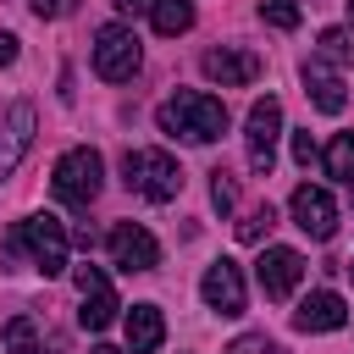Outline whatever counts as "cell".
<instances>
[{
    "mask_svg": "<svg viewBox=\"0 0 354 354\" xmlns=\"http://www.w3.org/2000/svg\"><path fill=\"white\" fill-rule=\"evenodd\" d=\"M155 122H160V133H171V138L216 144V138L227 133V105H221L216 94H205V88H177L171 100H160Z\"/></svg>",
    "mask_w": 354,
    "mask_h": 354,
    "instance_id": "6da1fadb",
    "label": "cell"
},
{
    "mask_svg": "<svg viewBox=\"0 0 354 354\" xmlns=\"http://www.w3.org/2000/svg\"><path fill=\"white\" fill-rule=\"evenodd\" d=\"M100 183H105V160H100V149H88V144L66 149V155L55 160V177H50L55 199L72 205V210H88V205L100 199Z\"/></svg>",
    "mask_w": 354,
    "mask_h": 354,
    "instance_id": "7a4b0ae2",
    "label": "cell"
},
{
    "mask_svg": "<svg viewBox=\"0 0 354 354\" xmlns=\"http://www.w3.org/2000/svg\"><path fill=\"white\" fill-rule=\"evenodd\" d=\"M122 177H127L133 194H144V199H155V205H166V199L183 194V166H177L166 149H127V155H122Z\"/></svg>",
    "mask_w": 354,
    "mask_h": 354,
    "instance_id": "3957f363",
    "label": "cell"
},
{
    "mask_svg": "<svg viewBox=\"0 0 354 354\" xmlns=\"http://www.w3.org/2000/svg\"><path fill=\"white\" fill-rule=\"evenodd\" d=\"M277 133H282V100L266 94V100L249 105V122H243V155H249V171H254V177H271Z\"/></svg>",
    "mask_w": 354,
    "mask_h": 354,
    "instance_id": "277c9868",
    "label": "cell"
},
{
    "mask_svg": "<svg viewBox=\"0 0 354 354\" xmlns=\"http://www.w3.org/2000/svg\"><path fill=\"white\" fill-rule=\"evenodd\" d=\"M11 243H22L28 254H33V271H44V277H61L66 271V227L55 221V216H28V221H17V232H11Z\"/></svg>",
    "mask_w": 354,
    "mask_h": 354,
    "instance_id": "5b68a950",
    "label": "cell"
},
{
    "mask_svg": "<svg viewBox=\"0 0 354 354\" xmlns=\"http://www.w3.org/2000/svg\"><path fill=\"white\" fill-rule=\"evenodd\" d=\"M138 66H144L138 33H133V28H122V22H105V28L94 33V72H100L105 83H127Z\"/></svg>",
    "mask_w": 354,
    "mask_h": 354,
    "instance_id": "8992f818",
    "label": "cell"
},
{
    "mask_svg": "<svg viewBox=\"0 0 354 354\" xmlns=\"http://www.w3.org/2000/svg\"><path fill=\"white\" fill-rule=\"evenodd\" d=\"M72 282H77V293H83L77 321H83L88 332H105V326L116 321V310H122V304H116V293H111V277H105L100 266H88V260H83V266L72 271Z\"/></svg>",
    "mask_w": 354,
    "mask_h": 354,
    "instance_id": "52a82bcc",
    "label": "cell"
},
{
    "mask_svg": "<svg viewBox=\"0 0 354 354\" xmlns=\"http://www.w3.org/2000/svg\"><path fill=\"white\" fill-rule=\"evenodd\" d=\"M105 249H111V260H116L122 271H155V266H160V243H155V232L138 227V221H116L111 238H105Z\"/></svg>",
    "mask_w": 354,
    "mask_h": 354,
    "instance_id": "ba28073f",
    "label": "cell"
},
{
    "mask_svg": "<svg viewBox=\"0 0 354 354\" xmlns=\"http://www.w3.org/2000/svg\"><path fill=\"white\" fill-rule=\"evenodd\" d=\"M288 210H293V227H299V232H310V238H332V232H337V205H332V194H326V188L299 183V188H293V199H288Z\"/></svg>",
    "mask_w": 354,
    "mask_h": 354,
    "instance_id": "9c48e42d",
    "label": "cell"
},
{
    "mask_svg": "<svg viewBox=\"0 0 354 354\" xmlns=\"http://www.w3.org/2000/svg\"><path fill=\"white\" fill-rule=\"evenodd\" d=\"M33 127H39V116H33V105H6L0 111V177H11L17 171V160L28 155V144H33Z\"/></svg>",
    "mask_w": 354,
    "mask_h": 354,
    "instance_id": "30bf717a",
    "label": "cell"
},
{
    "mask_svg": "<svg viewBox=\"0 0 354 354\" xmlns=\"http://www.w3.org/2000/svg\"><path fill=\"white\" fill-rule=\"evenodd\" d=\"M205 77L210 83H221V88H243V83H254L260 77V55L254 50H238V44H221V50H205Z\"/></svg>",
    "mask_w": 354,
    "mask_h": 354,
    "instance_id": "8fae6325",
    "label": "cell"
},
{
    "mask_svg": "<svg viewBox=\"0 0 354 354\" xmlns=\"http://www.w3.org/2000/svg\"><path fill=\"white\" fill-rule=\"evenodd\" d=\"M199 299L216 310V315H243V271L232 266V260H216L210 271H205V282H199Z\"/></svg>",
    "mask_w": 354,
    "mask_h": 354,
    "instance_id": "7c38bea8",
    "label": "cell"
},
{
    "mask_svg": "<svg viewBox=\"0 0 354 354\" xmlns=\"http://www.w3.org/2000/svg\"><path fill=\"white\" fill-rule=\"evenodd\" d=\"M254 277H260L266 299H288L299 288V277H304V254L299 249H266L260 266H254Z\"/></svg>",
    "mask_w": 354,
    "mask_h": 354,
    "instance_id": "4fadbf2b",
    "label": "cell"
},
{
    "mask_svg": "<svg viewBox=\"0 0 354 354\" xmlns=\"http://www.w3.org/2000/svg\"><path fill=\"white\" fill-rule=\"evenodd\" d=\"M348 321V304L332 293V288H315L310 299H299V310H293V326L299 332H337Z\"/></svg>",
    "mask_w": 354,
    "mask_h": 354,
    "instance_id": "5bb4252c",
    "label": "cell"
},
{
    "mask_svg": "<svg viewBox=\"0 0 354 354\" xmlns=\"http://www.w3.org/2000/svg\"><path fill=\"white\" fill-rule=\"evenodd\" d=\"M304 94H310L315 111H326V116H337V111L348 105V88H343V77H337L326 61H304Z\"/></svg>",
    "mask_w": 354,
    "mask_h": 354,
    "instance_id": "9a60e30c",
    "label": "cell"
},
{
    "mask_svg": "<svg viewBox=\"0 0 354 354\" xmlns=\"http://www.w3.org/2000/svg\"><path fill=\"white\" fill-rule=\"evenodd\" d=\"M166 337V315L155 304H133L127 310V354H155Z\"/></svg>",
    "mask_w": 354,
    "mask_h": 354,
    "instance_id": "2e32d148",
    "label": "cell"
},
{
    "mask_svg": "<svg viewBox=\"0 0 354 354\" xmlns=\"http://www.w3.org/2000/svg\"><path fill=\"white\" fill-rule=\"evenodd\" d=\"M149 17H155V33L177 39L194 28V0H149Z\"/></svg>",
    "mask_w": 354,
    "mask_h": 354,
    "instance_id": "e0dca14e",
    "label": "cell"
},
{
    "mask_svg": "<svg viewBox=\"0 0 354 354\" xmlns=\"http://www.w3.org/2000/svg\"><path fill=\"white\" fill-rule=\"evenodd\" d=\"M326 177L354 183V133H337V138L326 144Z\"/></svg>",
    "mask_w": 354,
    "mask_h": 354,
    "instance_id": "ac0fdd59",
    "label": "cell"
},
{
    "mask_svg": "<svg viewBox=\"0 0 354 354\" xmlns=\"http://www.w3.org/2000/svg\"><path fill=\"white\" fill-rule=\"evenodd\" d=\"M0 337H6V354H44V348H39V332H33L28 315H11Z\"/></svg>",
    "mask_w": 354,
    "mask_h": 354,
    "instance_id": "d6986e66",
    "label": "cell"
},
{
    "mask_svg": "<svg viewBox=\"0 0 354 354\" xmlns=\"http://www.w3.org/2000/svg\"><path fill=\"white\" fill-rule=\"evenodd\" d=\"M315 61H337V66H348V61H354V33H348V28H326Z\"/></svg>",
    "mask_w": 354,
    "mask_h": 354,
    "instance_id": "ffe728a7",
    "label": "cell"
},
{
    "mask_svg": "<svg viewBox=\"0 0 354 354\" xmlns=\"http://www.w3.org/2000/svg\"><path fill=\"white\" fill-rule=\"evenodd\" d=\"M271 227H277V210H271V205H254V210H243V221H238V238H243V243H260Z\"/></svg>",
    "mask_w": 354,
    "mask_h": 354,
    "instance_id": "44dd1931",
    "label": "cell"
},
{
    "mask_svg": "<svg viewBox=\"0 0 354 354\" xmlns=\"http://www.w3.org/2000/svg\"><path fill=\"white\" fill-rule=\"evenodd\" d=\"M299 17H304L299 0H260V22L266 28H282L288 33V28H299Z\"/></svg>",
    "mask_w": 354,
    "mask_h": 354,
    "instance_id": "7402d4cb",
    "label": "cell"
},
{
    "mask_svg": "<svg viewBox=\"0 0 354 354\" xmlns=\"http://www.w3.org/2000/svg\"><path fill=\"white\" fill-rule=\"evenodd\" d=\"M210 205H216L221 216L238 205V177H232V171H210Z\"/></svg>",
    "mask_w": 354,
    "mask_h": 354,
    "instance_id": "603a6c76",
    "label": "cell"
},
{
    "mask_svg": "<svg viewBox=\"0 0 354 354\" xmlns=\"http://www.w3.org/2000/svg\"><path fill=\"white\" fill-rule=\"evenodd\" d=\"M72 6H77V0H33V17L55 22V17H72Z\"/></svg>",
    "mask_w": 354,
    "mask_h": 354,
    "instance_id": "cb8c5ba5",
    "label": "cell"
},
{
    "mask_svg": "<svg viewBox=\"0 0 354 354\" xmlns=\"http://www.w3.org/2000/svg\"><path fill=\"white\" fill-rule=\"evenodd\" d=\"M293 160H299V166H310V160H315V138H310V127H304V133H293Z\"/></svg>",
    "mask_w": 354,
    "mask_h": 354,
    "instance_id": "d4e9b609",
    "label": "cell"
},
{
    "mask_svg": "<svg viewBox=\"0 0 354 354\" xmlns=\"http://www.w3.org/2000/svg\"><path fill=\"white\" fill-rule=\"evenodd\" d=\"M11 61H17V33L0 28V66H11Z\"/></svg>",
    "mask_w": 354,
    "mask_h": 354,
    "instance_id": "484cf974",
    "label": "cell"
},
{
    "mask_svg": "<svg viewBox=\"0 0 354 354\" xmlns=\"http://www.w3.org/2000/svg\"><path fill=\"white\" fill-rule=\"evenodd\" d=\"M111 6H122V11H138V6H149V0H111Z\"/></svg>",
    "mask_w": 354,
    "mask_h": 354,
    "instance_id": "4316f807",
    "label": "cell"
},
{
    "mask_svg": "<svg viewBox=\"0 0 354 354\" xmlns=\"http://www.w3.org/2000/svg\"><path fill=\"white\" fill-rule=\"evenodd\" d=\"M88 354H122V348H105V343H100V348H88Z\"/></svg>",
    "mask_w": 354,
    "mask_h": 354,
    "instance_id": "83f0119b",
    "label": "cell"
},
{
    "mask_svg": "<svg viewBox=\"0 0 354 354\" xmlns=\"http://www.w3.org/2000/svg\"><path fill=\"white\" fill-rule=\"evenodd\" d=\"M348 277H354V266H348Z\"/></svg>",
    "mask_w": 354,
    "mask_h": 354,
    "instance_id": "f1b7e54d",
    "label": "cell"
},
{
    "mask_svg": "<svg viewBox=\"0 0 354 354\" xmlns=\"http://www.w3.org/2000/svg\"><path fill=\"white\" fill-rule=\"evenodd\" d=\"M221 354H227V348H221Z\"/></svg>",
    "mask_w": 354,
    "mask_h": 354,
    "instance_id": "f546056e",
    "label": "cell"
},
{
    "mask_svg": "<svg viewBox=\"0 0 354 354\" xmlns=\"http://www.w3.org/2000/svg\"><path fill=\"white\" fill-rule=\"evenodd\" d=\"M348 188H354V183H348Z\"/></svg>",
    "mask_w": 354,
    "mask_h": 354,
    "instance_id": "4dcf8cb0",
    "label": "cell"
},
{
    "mask_svg": "<svg viewBox=\"0 0 354 354\" xmlns=\"http://www.w3.org/2000/svg\"><path fill=\"white\" fill-rule=\"evenodd\" d=\"M348 6H354V0H348Z\"/></svg>",
    "mask_w": 354,
    "mask_h": 354,
    "instance_id": "1f68e13d",
    "label": "cell"
}]
</instances>
